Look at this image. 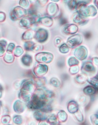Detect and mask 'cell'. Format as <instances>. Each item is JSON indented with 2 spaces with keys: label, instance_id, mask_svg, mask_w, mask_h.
I'll use <instances>...</instances> for the list:
<instances>
[{
  "label": "cell",
  "instance_id": "cell-3",
  "mask_svg": "<svg viewBox=\"0 0 98 125\" xmlns=\"http://www.w3.org/2000/svg\"><path fill=\"white\" fill-rule=\"evenodd\" d=\"M58 117L59 121L61 122H64L66 121L68 118V115L64 111H61L59 112L58 113Z\"/></svg>",
  "mask_w": 98,
  "mask_h": 125
},
{
  "label": "cell",
  "instance_id": "cell-6",
  "mask_svg": "<svg viewBox=\"0 0 98 125\" xmlns=\"http://www.w3.org/2000/svg\"><path fill=\"white\" fill-rule=\"evenodd\" d=\"M32 35V31L29 30L26 31L23 33V36H22V38L23 39H24L25 40H26V39H30V37L31 38Z\"/></svg>",
  "mask_w": 98,
  "mask_h": 125
},
{
  "label": "cell",
  "instance_id": "cell-2",
  "mask_svg": "<svg viewBox=\"0 0 98 125\" xmlns=\"http://www.w3.org/2000/svg\"><path fill=\"white\" fill-rule=\"evenodd\" d=\"M34 21V19L33 14L29 13L20 20L19 25L23 28H29L31 26Z\"/></svg>",
  "mask_w": 98,
  "mask_h": 125
},
{
  "label": "cell",
  "instance_id": "cell-9",
  "mask_svg": "<svg viewBox=\"0 0 98 125\" xmlns=\"http://www.w3.org/2000/svg\"><path fill=\"white\" fill-rule=\"evenodd\" d=\"M6 15L4 12L0 11V22H2L6 20Z\"/></svg>",
  "mask_w": 98,
  "mask_h": 125
},
{
  "label": "cell",
  "instance_id": "cell-1",
  "mask_svg": "<svg viewBox=\"0 0 98 125\" xmlns=\"http://www.w3.org/2000/svg\"><path fill=\"white\" fill-rule=\"evenodd\" d=\"M28 14L27 9H25L20 6H17L14 7L9 13V17L11 20L17 21L21 20Z\"/></svg>",
  "mask_w": 98,
  "mask_h": 125
},
{
  "label": "cell",
  "instance_id": "cell-5",
  "mask_svg": "<svg viewBox=\"0 0 98 125\" xmlns=\"http://www.w3.org/2000/svg\"><path fill=\"white\" fill-rule=\"evenodd\" d=\"M18 4L19 6L25 9L28 8L30 6L29 2L28 0H20Z\"/></svg>",
  "mask_w": 98,
  "mask_h": 125
},
{
  "label": "cell",
  "instance_id": "cell-4",
  "mask_svg": "<svg viewBox=\"0 0 98 125\" xmlns=\"http://www.w3.org/2000/svg\"><path fill=\"white\" fill-rule=\"evenodd\" d=\"M48 122L51 125H56L58 124L57 116L54 114L51 115L48 119Z\"/></svg>",
  "mask_w": 98,
  "mask_h": 125
},
{
  "label": "cell",
  "instance_id": "cell-7",
  "mask_svg": "<svg viewBox=\"0 0 98 125\" xmlns=\"http://www.w3.org/2000/svg\"><path fill=\"white\" fill-rule=\"evenodd\" d=\"M75 117L77 121L79 122H82L83 121V114L80 110H78L76 113H75Z\"/></svg>",
  "mask_w": 98,
  "mask_h": 125
},
{
  "label": "cell",
  "instance_id": "cell-8",
  "mask_svg": "<svg viewBox=\"0 0 98 125\" xmlns=\"http://www.w3.org/2000/svg\"><path fill=\"white\" fill-rule=\"evenodd\" d=\"M91 121L93 125H98V115L94 114L91 116Z\"/></svg>",
  "mask_w": 98,
  "mask_h": 125
}]
</instances>
